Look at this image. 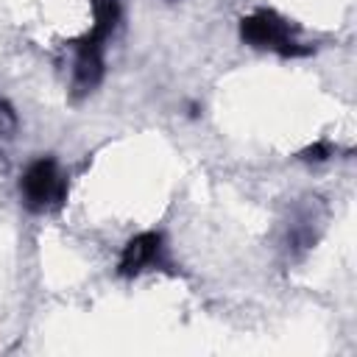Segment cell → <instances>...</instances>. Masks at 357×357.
<instances>
[{
	"label": "cell",
	"instance_id": "1",
	"mask_svg": "<svg viewBox=\"0 0 357 357\" xmlns=\"http://www.w3.org/2000/svg\"><path fill=\"white\" fill-rule=\"evenodd\" d=\"M240 39L251 47L273 50L279 56H304V53H310V47H301V42L296 39L293 25L271 8H259L248 17H243L240 20Z\"/></svg>",
	"mask_w": 357,
	"mask_h": 357
},
{
	"label": "cell",
	"instance_id": "2",
	"mask_svg": "<svg viewBox=\"0 0 357 357\" xmlns=\"http://www.w3.org/2000/svg\"><path fill=\"white\" fill-rule=\"evenodd\" d=\"M20 195L31 212L59 209L67 198V176L61 173L59 162L50 156L31 162L20 178Z\"/></svg>",
	"mask_w": 357,
	"mask_h": 357
},
{
	"label": "cell",
	"instance_id": "3",
	"mask_svg": "<svg viewBox=\"0 0 357 357\" xmlns=\"http://www.w3.org/2000/svg\"><path fill=\"white\" fill-rule=\"evenodd\" d=\"M165 259V245H162V234L156 231H142L137 237H131L120 254V273L123 276H137L142 271H151L156 265H162Z\"/></svg>",
	"mask_w": 357,
	"mask_h": 357
},
{
	"label": "cell",
	"instance_id": "4",
	"mask_svg": "<svg viewBox=\"0 0 357 357\" xmlns=\"http://www.w3.org/2000/svg\"><path fill=\"white\" fill-rule=\"evenodd\" d=\"M14 128H17V114H14V109L0 98V137H11Z\"/></svg>",
	"mask_w": 357,
	"mask_h": 357
},
{
	"label": "cell",
	"instance_id": "5",
	"mask_svg": "<svg viewBox=\"0 0 357 357\" xmlns=\"http://www.w3.org/2000/svg\"><path fill=\"white\" fill-rule=\"evenodd\" d=\"M326 153H329V148H326L324 142H315V145H310L301 156H304V159H315V162H321V159H326Z\"/></svg>",
	"mask_w": 357,
	"mask_h": 357
}]
</instances>
